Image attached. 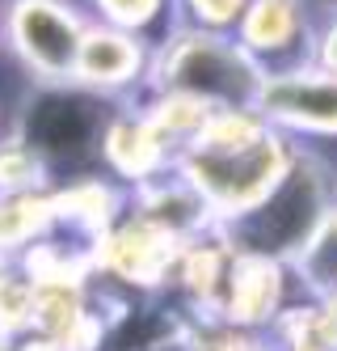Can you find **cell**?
Wrapping results in <instances>:
<instances>
[{
    "label": "cell",
    "mask_w": 337,
    "mask_h": 351,
    "mask_svg": "<svg viewBox=\"0 0 337 351\" xmlns=\"http://www.w3.org/2000/svg\"><path fill=\"white\" fill-rule=\"evenodd\" d=\"M257 119L287 136L291 144L316 148L337 140V77L321 68H295L262 81L257 93Z\"/></svg>",
    "instance_id": "cell-6"
},
{
    "label": "cell",
    "mask_w": 337,
    "mask_h": 351,
    "mask_svg": "<svg viewBox=\"0 0 337 351\" xmlns=\"http://www.w3.org/2000/svg\"><path fill=\"white\" fill-rule=\"evenodd\" d=\"M89 21L114 26L126 34H139L148 47H161L177 30L173 0H85Z\"/></svg>",
    "instance_id": "cell-12"
},
{
    "label": "cell",
    "mask_w": 337,
    "mask_h": 351,
    "mask_svg": "<svg viewBox=\"0 0 337 351\" xmlns=\"http://www.w3.org/2000/svg\"><path fill=\"white\" fill-rule=\"evenodd\" d=\"M126 208L177 245H190L206 233H219V224H215L211 208L202 204V195L173 165L165 173H157V178H148L144 186L126 191Z\"/></svg>",
    "instance_id": "cell-10"
},
{
    "label": "cell",
    "mask_w": 337,
    "mask_h": 351,
    "mask_svg": "<svg viewBox=\"0 0 337 351\" xmlns=\"http://www.w3.org/2000/svg\"><path fill=\"white\" fill-rule=\"evenodd\" d=\"M312 30L316 13L304 0H245L232 38L253 56L266 77H278V72L312 68Z\"/></svg>",
    "instance_id": "cell-7"
},
{
    "label": "cell",
    "mask_w": 337,
    "mask_h": 351,
    "mask_svg": "<svg viewBox=\"0 0 337 351\" xmlns=\"http://www.w3.org/2000/svg\"><path fill=\"white\" fill-rule=\"evenodd\" d=\"M30 191H51L42 161L17 136H0V199L5 195H30Z\"/></svg>",
    "instance_id": "cell-14"
},
{
    "label": "cell",
    "mask_w": 337,
    "mask_h": 351,
    "mask_svg": "<svg viewBox=\"0 0 337 351\" xmlns=\"http://www.w3.org/2000/svg\"><path fill=\"white\" fill-rule=\"evenodd\" d=\"M177 26L206 30V34H232L245 13V0H173Z\"/></svg>",
    "instance_id": "cell-15"
},
{
    "label": "cell",
    "mask_w": 337,
    "mask_h": 351,
    "mask_svg": "<svg viewBox=\"0 0 337 351\" xmlns=\"http://www.w3.org/2000/svg\"><path fill=\"white\" fill-rule=\"evenodd\" d=\"M89 26L81 0H0V47L38 85H68Z\"/></svg>",
    "instance_id": "cell-5"
},
{
    "label": "cell",
    "mask_w": 337,
    "mask_h": 351,
    "mask_svg": "<svg viewBox=\"0 0 337 351\" xmlns=\"http://www.w3.org/2000/svg\"><path fill=\"white\" fill-rule=\"evenodd\" d=\"M312 68L337 77V9L316 13V30H312Z\"/></svg>",
    "instance_id": "cell-16"
},
{
    "label": "cell",
    "mask_w": 337,
    "mask_h": 351,
    "mask_svg": "<svg viewBox=\"0 0 337 351\" xmlns=\"http://www.w3.org/2000/svg\"><path fill=\"white\" fill-rule=\"evenodd\" d=\"M97 165L118 191H135L173 165V148L139 110L126 106V110H114L106 136H101Z\"/></svg>",
    "instance_id": "cell-9"
},
{
    "label": "cell",
    "mask_w": 337,
    "mask_h": 351,
    "mask_svg": "<svg viewBox=\"0 0 337 351\" xmlns=\"http://www.w3.org/2000/svg\"><path fill=\"white\" fill-rule=\"evenodd\" d=\"M266 72L232 34H206L177 26L161 47H152L148 89L202 102L206 110H253Z\"/></svg>",
    "instance_id": "cell-3"
},
{
    "label": "cell",
    "mask_w": 337,
    "mask_h": 351,
    "mask_svg": "<svg viewBox=\"0 0 337 351\" xmlns=\"http://www.w3.org/2000/svg\"><path fill=\"white\" fill-rule=\"evenodd\" d=\"M333 208H337V178L329 161L321 157V148L295 144V157L287 173L274 182V191L241 220L224 224L219 233L237 254L270 258L287 267Z\"/></svg>",
    "instance_id": "cell-2"
},
{
    "label": "cell",
    "mask_w": 337,
    "mask_h": 351,
    "mask_svg": "<svg viewBox=\"0 0 337 351\" xmlns=\"http://www.w3.org/2000/svg\"><path fill=\"white\" fill-rule=\"evenodd\" d=\"M287 271L308 292V300L337 305V208L321 220V229L308 237V245L287 263Z\"/></svg>",
    "instance_id": "cell-11"
},
{
    "label": "cell",
    "mask_w": 337,
    "mask_h": 351,
    "mask_svg": "<svg viewBox=\"0 0 337 351\" xmlns=\"http://www.w3.org/2000/svg\"><path fill=\"white\" fill-rule=\"evenodd\" d=\"M34 313V275L21 263H0V335L21 339L30 335Z\"/></svg>",
    "instance_id": "cell-13"
},
{
    "label": "cell",
    "mask_w": 337,
    "mask_h": 351,
    "mask_svg": "<svg viewBox=\"0 0 337 351\" xmlns=\"http://www.w3.org/2000/svg\"><path fill=\"white\" fill-rule=\"evenodd\" d=\"M291 157L295 144L266 128L257 110H211L198 140L173 157V169L202 195V204L224 229L274 191Z\"/></svg>",
    "instance_id": "cell-1"
},
{
    "label": "cell",
    "mask_w": 337,
    "mask_h": 351,
    "mask_svg": "<svg viewBox=\"0 0 337 351\" xmlns=\"http://www.w3.org/2000/svg\"><path fill=\"white\" fill-rule=\"evenodd\" d=\"M148 68H152V47L139 34L89 21L85 38H81V51H76L72 85L106 97L114 106H131L148 89Z\"/></svg>",
    "instance_id": "cell-8"
},
{
    "label": "cell",
    "mask_w": 337,
    "mask_h": 351,
    "mask_svg": "<svg viewBox=\"0 0 337 351\" xmlns=\"http://www.w3.org/2000/svg\"><path fill=\"white\" fill-rule=\"evenodd\" d=\"M114 102L97 97L81 85H38L25 102L13 136L30 148L42 161L51 191L81 182L89 173H101L97 153H101V136H106L110 119H114Z\"/></svg>",
    "instance_id": "cell-4"
}]
</instances>
